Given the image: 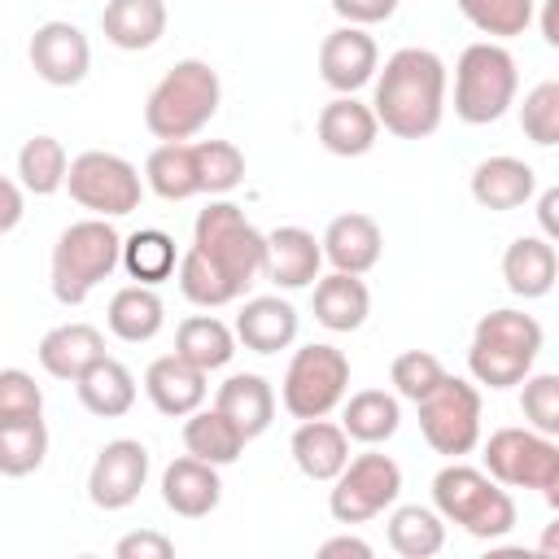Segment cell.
<instances>
[{
  "label": "cell",
  "mask_w": 559,
  "mask_h": 559,
  "mask_svg": "<svg viewBox=\"0 0 559 559\" xmlns=\"http://www.w3.org/2000/svg\"><path fill=\"white\" fill-rule=\"evenodd\" d=\"M266 266V231H258L245 210L227 197H214L197 223H192V245L179 258V293L201 306L218 310L245 297V288L262 275Z\"/></svg>",
  "instance_id": "cell-1"
},
{
  "label": "cell",
  "mask_w": 559,
  "mask_h": 559,
  "mask_svg": "<svg viewBox=\"0 0 559 559\" xmlns=\"http://www.w3.org/2000/svg\"><path fill=\"white\" fill-rule=\"evenodd\" d=\"M445 61L432 48H397L376 74L371 109L380 127L397 140H424L445 118Z\"/></svg>",
  "instance_id": "cell-2"
},
{
  "label": "cell",
  "mask_w": 559,
  "mask_h": 559,
  "mask_svg": "<svg viewBox=\"0 0 559 559\" xmlns=\"http://www.w3.org/2000/svg\"><path fill=\"white\" fill-rule=\"evenodd\" d=\"M218 100H223L218 70L210 61H201V57H183L148 92V100H144V127L162 144L192 140L197 131L210 127V118L218 114Z\"/></svg>",
  "instance_id": "cell-3"
},
{
  "label": "cell",
  "mask_w": 559,
  "mask_h": 559,
  "mask_svg": "<svg viewBox=\"0 0 559 559\" xmlns=\"http://www.w3.org/2000/svg\"><path fill=\"white\" fill-rule=\"evenodd\" d=\"M542 354V323L524 310H489L480 314V323L472 328V345H467V371L476 384L502 393L515 389L533 376V362Z\"/></svg>",
  "instance_id": "cell-4"
},
{
  "label": "cell",
  "mask_w": 559,
  "mask_h": 559,
  "mask_svg": "<svg viewBox=\"0 0 559 559\" xmlns=\"http://www.w3.org/2000/svg\"><path fill=\"white\" fill-rule=\"evenodd\" d=\"M432 507L445 515V524H459L476 542H498L515 528V498L507 485L463 459H450L432 476Z\"/></svg>",
  "instance_id": "cell-5"
},
{
  "label": "cell",
  "mask_w": 559,
  "mask_h": 559,
  "mask_svg": "<svg viewBox=\"0 0 559 559\" xmlns=\"http://www.w3.org/2000/svg\"><path fill=\"white\" fill-rule=\"evenodd\" d=\"M122 266V236L109 218H79L70 223L48 258V284L61 306H83L114 271Z\"/></svg>",
  "instance_id": "cell-6"
},
{
  "label": "cell",
  "mask_w": 559,
  "mask_h": 559,
  "mask_svg": "<svg viewBox=\"0 0 559 559\" xmlns=\"http://www.w3.org/2000/svg\"><path fill=\"white\" fill-rule=\"evenodd\" d=\"M520 92L515 57L502 39H476L454 61V114L467 127L498 122Z\"/></svg>",
  "instance_id": "cell-7"
},
{
  "label": "cell",
  "mask_w": 559,
  "mask_h": 559,
  "mask_svg": "<svg viewBox=\"0 0 559 559\" xmlns=\"http://www.w3.org/2000/svg\"><path fill=\"white\" fill-rule=\"evenodd\" d=\"M345 397H349V358L336 345L310 341L293 349L288 371L280 380V402L293 419H323Z\"/></svg>",
  "instance_id": "cell-8"
},
{
  "label": "cell",
  "mask_w": 559,
  "mask_h": 559,
  "mask_svg": "<svg viewBox=\"0 0 559 559\" xmlns=\"http://www.w3.org/2000/svg\"><path fill=\"white\" fill-rule=\"evenodd\" d=\"M480 419H485L480 389L476 380H463V376H445L419 402V432L445 459H463L480 445Z\"/></svg>",
  "instance_id": "cell-9"
},
{
  "label": "cell",
  "mask_w": 559,
  "mask_h": 559,
  "mask_svg": "<svg viewBox=\"0 0 559 559\" xmlns=\"http://www.w3.org/2000/svg\"><path fill=\"white\" fill-rule=\"evenodd\" d=\"M397 493H402V467L380 454L376 445H367V454L349 459L345 472L332 480V493H328V511L336 524H367L376 515H384L389 507H397Z\"/></svg>",
  "instance_id": "cell-10"
},
{
  "label": "cell",
  "mask_w": 559,
  "mask_h": 559,
  "mask_svg": "<svg viewBox=\"0 0 559 559\" xmlns=\"http://www.w3.org/2000/svg\"><path fill=\"white\" fill-rule=\"evenodd\" d=\"M70 197L92 210L96 218H122L131 210H140V197H144V179L140 170L118 157V153H105V148H87L70 162V179H66Z\"/></svg>",
  "instance_id": "cell-11"
},
{
  "label": "cell",
  "mask_w": 559,
  "mask_h": 559,
  "mask_svg": "<svg viewBox=\"0 0 559 559\" xmlns=\"http://www.w3.org/2000/svg\"><path fill=\"white\" fill-rule=\"evenodd\" d=\"M485 472L507 489L546 493L559 476V437H546L537 428H498L485 441Z\"/></svg>",
  "instance_id": "cell-12"
},
{
  "label": "cell",
  "mask_w": 559,
  "mask_h": 559,
  "mask_svg": "<svg viewBox=\"0 0 559 559\" xmlns=\"http://www.w3.org/2000/svg\"><path fill=\"white\" fill-rule=\"evenodd\" d=\"M148 485V445L135 437H114L96 450L87 472V498L100 511H127Z\"/></svg>",
  "instance_id": "cell-13"
},
{
  "label": "cell",
  "mask_w": 559,
  "mask_h": 559,
  "mask_svg": "<svg viewBox=\"0 0 559 559\" xmlns=\"http://www.w3.org/2000/svg\"><path fill=\"white\" fill-rule=\"evenodd\" d=\"M376 74H380V48L367 35V26L341 22L336 31L323 35V44H319V79L336 96H354L358 87L376 83Z\"/></svg>",
  "instance_id": "cell-14"
},
{
  "label": "cell",
  "mask_w": 559,
  "mask_h": 559,
  "mask_svg": "<svg viewBox=\"0 0 559 559\" xmlns=\"http://www.w3.org/2000/svg\"><path fill=\"white\" fill-rule=\"evenodd\" d=\"M26 57H31V70L48 87H79L87 79V70H92V44H87V35L74 22H61V17L35 26Z\"/></svg>",
  "instance_id": "cell-15"
},
{
  "label": "cell",
  "mask_w": 559,
  "mask_h": 559,
  "mask_svg": "<svg viewBox=\"0 0 559 559\" xmlns=\"http://www.w3.org/2000/svg\"><path fill=\"white\" fill-rule=\"evenodd\" d=\"M205 376H210V371L192 367L188 358L162 354V358H153L148 371H144V393H148V402H153L157 415H166V419H188L192 411L205 406V393H210Z\"/></svg>",
  "instance_id": "cell-16"
},
{
  "label": "cell",
  "mask_w": 559,
  "mask_h": 559,
  "mask_svg": "<svg viewBox=\"0 0 559 559\" xmlns=\"http://www.w3.org/2000/svg\"><path fill=\"white\" fill-rule=\"evenodd\" d=\"M319 266H323V240H314V231L306 227H275L266 231V266L262 275L275 284V288H310L319 280Z\"/></svg>",
  "instance_id": "cell-17"
},
{
  "label": "cell",
  "mask_w": 559,
  "mask_h": 559,
  "mask_svg": "<svg viewBox=\"0 0 559 559\" xmlns=\"http://www.w3.org/2000/svg\"><path fill=\"white\" fill-rule=\"evenodd\" d=\"M162 502H166V511H175V515H183V520L210 515V511L223 502L218 467L205 463V459H197V454L170 459L166 472H162Z\"/></svg>",
  "instance_id": "cell-18"
},
{
  "label": "cell",
  "mask_w": 559,
  "mask_h": 559,
  "mask_svg": "<svg viewBox=\"0 0 559 559\" xmlns=\"http://www.w3.org/2000/svg\"><path fill=\"white\" fill-rule=\"evenodd\" d=\"M297 328H301V314L280 293L249 297L240 306V314H236V336L253 354H280V349H288L297 341Z\"/></svg>",
  "instance_id": "cell-19"
},
{
  "label": "cell",
  "mask_w": 559,
  "mask_h": 559,
  "mask_svg": "<svg viewBox=\"0 0 559 559\" xmlns=\"http://www.w3.org/2000/svg\"><path fill=\"white\" fill-rule=\"evenodd\" d=\"M35 358H39V367H44L52 380H70V384H74L83 371H92V367L105 358V336H100V328H92V323H83V319L57 323V328L44 332Z\"/></svg>",
  "instance_id": "cell-20"
},
{
  "label": "cell",
  "mask_w": 559,
  "mask_h": 559,
  "mask_svg": "<svg viewBox=\"0 0 559 559\" xmlns=\"http://www.w3.org/2000/svg\"><path fill=\"white\" fill-rule=\"evenodd\" d=\"M319 144L332 153V157H362L376 148V135H380V118L371 105H362L358 96H336L319 109Z\"/></svg>",
  "instance_id": "cell-21"
},
{
  "label": "cell",
  "mask_w": 559,
  "mask_h": 559,
  "mask_svg": "<svg viewBox=\"0 0 559 559\" xmlns=\"http://www.w3.org/2000/svg\"><path fill=\"white\" fill-rule=\"evenodd\" d=\"M537 192V175L528 162L511 157V153H493L485 162H476L472 170V201L480 210H493V214H507V210H520L528 205Z\"/></svg>",
  "instance_id": "cell-22"
},
{
  "label": "cell",
  "mask_w": 559,
  "mask_h": 559,
  "mask_svg": "<svg viewBox=\"0 0 559 559\" xmlns=\"http://www.w3.org/2000/svg\"><path fill=\"white\" fill-rule=\"evenodd\" d=\"M288 454H293V463L306 480L332 485L349 463V432L341 424H332L328 415L323 419H301L293 441H288Z\"/></svg>",
  "instance_id": "cell-23"
},
{
  "label": "cell",
  "mask_w": 559,
  "mask_h": 559,
  "mask_svg": "<svg viewBox=\"0 0 559 559\" xmlns=\"http://www.w3.org/2000/svg\"><path fill=\"white\" fill-rule=\"evenodd\" d=\"M384 253V231L371 214H336L323 231V258L332 262V271H349V275H367Z\"/></svg>",
  "instance_id": "cell-24"
},
{
  "label": "cell",
  "mask_w": 559,
  "mask_h": 559,
  "mask_svg": "<svg viewBox=\"0 0 559 559\" xmlns=\"http://www.w3.org/2000/svg\"><path fill=\"white\" fill-rule=\"evenodd\" d=\"M502 280L515 297L537 301L559 284V253L546 236H515L502 253Z\"/></svg>",
  "instance_id": "cell-25"
},
{
  "label": "cell",
  "mask_w": 559,
  "mask_h": 559,
  "mask_svg": "<svg viewBox=\"0 0 559 559\" xmlns=\"http://www.w3.org/2000/svg\"><path fill=\"white\" fill-rule=\"evenodd\" d=\"M214 406L253 441V437H262V432L271 428V419H275V389H271V380L258 376V371H236V376H227V380L218 384Z\"/></svg>",
  "instance_id": "cell-26"
},
{
  "label": "cell",
  "mask_w": 559,
  "mask_h": 559,
  "mask_svg": "<svg viewBox=\"0 0 559 559\" xmlns=\"http://www.w3.org/2000/svg\"><path fill=\"white\" fill-rule=\"evenodd\" d=\"M166 0H109L100 13V31L122 52H144L166 35Z\"/></svg>",
  "instance_id": "cell-27"
},
{
  "label": "cell",
  "mask_w": 559,
  "mask_h": 559,
  "mask_svg": "<svg viewBox=\"0 0 559 559\" xmlns=\"http://www.w3.org/2000/svg\"><path fill=\"white\" fill-rule=\"evenodd\" d=\"M371 314V293L362 284V275L349 271H332L314 280V319L328 332H358Z\"/></svg>",
  "instance_id": "cell-28"
},
{
  "label": "cell",
  "mask_w": 559,
  "mask_h": 559,
  "mask_svg": "<svg viewBox=\"0 0 559 559\" xmlns=\"http://www.w3.org/2000/svg\"><path fill=\"white\" fill-rule=\"evenodd\" d=\"M105 323L118 341L127 345H144L153 341L162 328H166V301L157 297L153 284H127L109 297V310H105Z\"/></svg>",
  "instance_id": "cell-29"
},
{
  "label": "cell",
  "mask_w": 559,
  "mask_h": 559,
  "mask_svg": "<svg viewBox=\"0 0 559 559\" xmlns=\"http://www.w3.org/2000/svg\"><path fill=\"white\" fill-rule=\"evenodd\" d=\"M74 389H79L83 411L96 415V419H122V415L135 406V376H131L127 362H118V358H109V354H105L92 371H83V376L74 380Z\"/></svg>",
  "instance_id": "cell-30"
},
{
  "label": "cell",
  "mask_w": 559,
  "mask_h": 559,
  "mask_svg": "<svg viewBox=\"0 0 559 559\" xmlns=\"http://www.w3.org/2000/svg\"><path fill=\"white\" fill-rule=\"evenodd\" d=\"M236 345H240L236 328H227L218 314H188L175 328V354L201 371H223L236 358Z\"/></svg>",
  "instance_id": "cell-31"
},
{
  "label": "cell",
  "mask_w": 559,
  "mask_h": 559,
  "mask_svg": "<svg viewBox=\"0 0 559 559\" xmlns=\"http://www.w3.org/2000/svg\"><path fill=\"white\" fill-rule=\"evenodd\" d=\"M144 183L162 197V201H188L201 197V170H197V144L188 140H170L157 144L144 162Z\"/></svg>",
  "instance_id": "cell-32"
},
{
  "label": "cell",
  "mask_w": 559,
  "mask_h": 559,
  "mask_svg": "<svg viewBox=\"0 0 559 559\" xmlns=\"http://www.w3.org/2000/svg\"><path fill=\"white\" fill-rule=\"evenodd\" d=\"M341 428L349 432V441L384 445L402 428V406L384 389H358L341 402Z\"/></svg>",
  "instance_id": "cell-33"
},
{
  "label": "cell",
  "mask_w": 559,
  "mask_h": 559,
  "mask_svg": "<svg viewBox=\"0 0 559 559\" xmlns=\"http://www.w3.org/2000/svg\"><path fill=\"white\" fill-rule=\"evenodd\" d=\"M384 533H389V546L402 559H432L445 546V515L437 507L406 502V507H393L389 511Z\"/></svg>",
  "instance_id": "cell-34"
},
{
  "label": "cell",
  "mask_w": 559,
  "mask_h": 559,
  "mask_svg": "<svg viewBox=\"0 0 559 559\" xmlns=\"http://www.w3.org/2000/svg\"><path fill=\"white\" fill-rule=\"evenodd\" d=\"M245 445H249V437L218 406H210V411L201 406V411H192L183 419V450L197 454V459H205V463H214V467L236 463L245 454Z\"/></svg>",
  "instance_id": "cell-35"
},
{
  "label": "cell",
  "mask_w": 559,
  "mask_h": 559,
  "mask_svg": "<svg viewBox=\"0 0 559 559\" xmlns=\"http://www.w3.org/2000/svg\"><path fill=\"white\" fill-rule=\"evenodd\" d=\"M179 249H175V236H166L162 227H140L131 236H122V271L135 280V284H162L170 275H179Z\"/></svg>",
  "instance_id": "cell-36"
},
{
  "label": "cell",
  "mask_w": 559,
  "mask_h": 559,
  "mask_svg": "<svg viewBox=\"0 0 559 559\" xmlns=\"http://www.w3.org/2000/svg\"><path fill=\"white\" fill-rule=\"evenodd\" d=\"M70 162H74V157H66V144H61L57 135H31V140L17 148V170H13V175L22 179V188H26L31 197H52V192L66 188Z\"/></svg>",
  "instance_id": "cell-37"
},
{
  "label": "cell",
  "mask_w": 559,
  "mask_h": 559,
  "mask_svg": "<svg viewBox=\"0 0 559 559\" xmlns=\"http://www.w3.org/2000/svg\"><path fill=\"white\" fill-rule=\"evenodd\" d=\"M48 459V424L44 419H17L0 424V472L4 476H31Z\"/></svg>",
  "instance_id": "cell-38"
},
{
  "label": "cell",
  "mask_w": 559,
  "mask_h": 559,
  "mask_svg": "<svg viewBox=\"0 0 559 559\" xmlns=\"http://www.w3.org/2000/svg\"><path fill=\"white\" fill-rule=\"evenodd\" d=\"M454 4L489 39L524 35V26L533 22V0H454Z\"/></svg>",
  "instance_id": "cell-39"
},
{
  "label": "cell",
  "mask_w": 559,
  "mask_h": 559,
  "mask_svg": "<svg viewBox=\"0 0 559 559\" xmlns=\"http://www.w3.org/2000/svg\"><path fill=\"white\" fill-rule=\"evenodd\" d=\"M197 170H201V192L227 197L245 179V153L231 140H197Z\"/></svg>",
  "instance_id": "cell-40"
},
{
  "label": "cell",
  "mask_w": 559,
  "mask_h": 559,
  "mask_svg": "<svg viewBox=\"0 0 559 559\" xmlns=\"http://www.w3.org/2000/svg\"><path fill=\"white\" fill-rule=\"evenodd\" d=\"M445 376H450V371H445L441 358L428 354V349H402V354L393 358V367H389V380H393L397 397H406V402H415V406H419Z\"/></svg>",
  "instance_id": "cell-41"
},
{
  "label": "cell",
  "mask_w": 559,
  "mask_h": 559,
  "mask_svg": "<svg viewBox=\"0 0 559 559\" xmlns=\"http://www.w3.org/2000/svg\"><path fill=\"white\" fill-rule=\"evenodd\" d=\"M520 415L528 428L559 437V371H537L520 384Z\"/></svg>",
  "instance_id": "cell-42"
},
{
  "label": "cell",
  "mask_w": 559,
  "mask_h": 559,
  "mask_svg": "<svg viewBox=\"0 0 559 559\" xmlns=\"http://www.w3.org/2000/svg\"><path fill=\"white\" fill-rule=\"evenodd\" d=\"M520 131L542 144V148H555L559 144V83H537L524 105H520Z\"/></svg>",
  "instance_id": "cell-43"
},
{
  "label": "cell",
  "mask_w": 559,
  "mask_h": 559,
  "mask_svg": "<svg viewBox=\"0 0 559 559\" xmlns=\"http://www.w3.org/2000/svg\"><path fill=\"white\" fill-rule=\"evenodd\" d=\"M17 419H44V393L31 371L4 367L0 371V424H17Z\"/></svg>",
  "instance_id": "cell-44"
},
{
  "label": "cell",
  "mask_w": 559,
  "mask_h": 559,
  "mask_svg": "<svg viewBox=\"0 0 559 559\" xmlns=\"http://www.w3.org/2000/svg\"><path fill=\"white\" fill-rule=\"evenodd\" d=\"M118 559H170L175 555V542L166 533H153V528H135L127 537H118L114 546Z\"/></svg>",
  "instance_id": "cell-45"
},
{
  "label": "cell",
  "mask_w": 559,
  "mask_h": 559,
  "mask_svg": "<svg viewBox=\"0 0 559 559\" xmlns=\"http://www.w3.org/2000/svg\"><path fill=\"white\" fill-rule=\"evenodd\" d=\"M397 4L402 0H332V13L354 26H376V22H389L397 13Z\"/></svg>",
  "instance_id": "cell-46"
},
{
  "label": "cell",
  "mask_w": 559,
  "mask_h": 559,
  "mask_svg": "<svg viewBox=\"0 0 559 559\" xmlns=\"http://www.w3.org/2000/svg\"><path fill=\"white\" fill-rule=\"evenodd\" d=\"M26 188H22V179L17 175H9L4 183H0V201H4V210H0V231L9 236V231H17V223H22V210H26V197H22Z\"/></svg>",
  "instance_id": "cell-47"
},
{
  "label": "cell",
  "mask_w": 559,
  "mask_h": 559,
  "mask_svg": "<svg viewBox=\"0 0 559 559\" xmlns=\"http://www.w3.org/2000/svg\"><path fill=\"white\" fill-rule=\"evenodd\" d=\"M533 214H537L542 236L559 245V183H555V188H546V192L537 197V210H533Z\"/></svg>",
  "instance_id": "cell-48"
},
{
  "label": "cell",
  "mask_w": 559,
  "mask_h": 559,
  "mask_svg": "<svg viewBox=\"0 0 559 559\" xmlns=\"http://www.w3.org/2000/svg\"><path fill=\"white\" fill-rule=\"evenodd\" d=\"M319 555H323V559H332V555H354V559H371L376 550H371V542H362V537H354V533H341V537H328V542L319 546Z\"/></svg>",
  "instance_id": "cell-49"
},
{
  "label": "cell",
  "mask_w": 559,
  "mask_h": 559,
  "mask_svg": "<svg viewBox=\"0 0 559 559\" xmlns=\"http://www.w3.org/2000/svg\"><path fill=\"white\" fill-rule=\"evenodd\" d=\"M537 26H542V39H546L550 48H559V0H542Z\"/></svg>",
  "instance_id": "cell-50"
},
{
  "label": "cell",
  "mask_w": 559,
  "mask_h": 559,
  "mask_svg": "<svg viewBox=\"0 0 559 559\" xmlns=\"http://www.w3.org/2000/svg\"><path fill=\"white\" fill-rule=\"evenodd\" d=\"M537 550H542L546 559H559V511H555V520L542 528V537H537Z\"/></svg>",
  "instance_id": "cell-51"
},
{
  "label": "cell",
  "mask_w": 559,
  "mask_h": 559,
  "mask_svg": "<svg viewBox=\"0 0 559 559\" xmlns=\"http://www.w3.org/2000/svg\"><path fill=\"white\" fill-rule=\"evenodd\" d=\"M542 498H546V502H550V511H559V476H555V480H550V489H546V493H542Z\"/></svg>",
  "instance_id": "cell-52"
}]
</instances>
